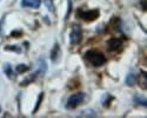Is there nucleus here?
Returning <instances> with one entry per match:
<instances>
[{"label":"nucleus","instance_id":"obj_7","mask_svg":"<svg viewBox=\"0 0 147 118\" xmlns=\"http://www.w3.org/2000/svg\"><path fill=\"white\" fill-rule=\"evenodd\" d=\"M41 0H21V5L25 7H32V8H38L40 6Z\"/></svg>","mask_w":147,"mask_h":118},{"label":"nucleus","instance_id":"obj_19","mask_svg":"<svg viewBox=\"0 0 147 118\" xmlns=\"http://www.w3.org/2000/svg\"><path fill=\"white\" fill-rule=\"evenodd\" d=\"M21 31H14V32H12V37H20L21 35Z\"/></svg>","mask_w":147,"mask_h":118},{"label":"nucleus","instance_id":"obj_15","mask_svg":"<svg viewBox=\"0 0 147 118\" xmlns=\"http://www.w3.org/2000/svg\"><path fill=\"white\" fill-rule=\"evenodd\" d=\"M44 3L47 7L48 11H51V12H54V6H53V0H44Z\"/></svg>","mask_w":147,"mask_h":118},{"label":"nucleus","instance_id":"obj_20","mask_svg":"<svg viewBox=\"0 0 147 118\" xmlns=\"http://www.w3.org/2000/svg\"><path fill=\"white\" fill-rule=\"evenodd\" d=\"M0 110H1V108H0Z\"/></svg>","mask_w":147,"mask_h":118},{"label":"nucleus","instance_id":"obj_14","mask_svg":"<svg viewBox=\"0 0 147 118\" xmlns=\"http://www.w3.org/2000/svg\"><path fill=\"white\" fill-rule=\"evenodd\" d=\"M140 84H141V87H145L146 89V72L141 71L140 72Z\"/></svg>","mask_w":147,"mask_h":118},{"label":"nucleus","instance_id":"obj_9","mask_svg":"<svg viewBox=\"0 0 147 118\" xmlns=\"http://www.w3.org/2000/svg\"><path fill=\"white\" fill-rule=\"evenodd\" d=\"M136 81H137V77H136V75L134 73H128L127 76H126V79H125V83H126V85H128V86H133L134 84H136Z\"/></svg>","mask_w":147,"mask_h":118},{"label":"nucleus","instance_id":"obj_5","mask_svg":"<svg viewBox=\"0 0 147 118\" xmlns=\"http://www.w3.org/2000/svg\"><path fill=\"white\" fill-rule=\"evenodd\" d=\"M122 46V40L119 38H111L107 41V49L109 51H118Z\"/></svg>","mask_w":147,"mask_h":118},{"label":"nucleus","instance_id":"obj_6","mask_svg":"<svg viewBox=\"0 0 147 118\" xmlns=\"http://www.w3.org/2000/svg\"><path fill=\"white\" fill-rule=\"evenodd\" d=\"M46 71H47V63L44 58H41L39 63H38V67H36V72L35 75H38L40 77H44L46 75Z\"/></svg>","mask_w":147,"mask_h":118},{"label":"nucleus","instance_id":"obj_18","mask_svg":"<svg viewBox=\"0 0 147 118\" xmlns=\"http://www.w3.org/2000/svg\"><path fill=\"white\" fill-rule=\"evenodd\" d=\"M68 1V8H67V13H66V19L68 18V16L71 14V11H72V1L71 0H67Z\"/></svg>","mask_w":147,"mask_h":118},{"label":"nucleus","instance_id":"obj_17","mask_svg":"<svg viewBox=\"0 0 147 118\" xmlns=\"http://www.w3.org/2000/svg\"><path fill=\"white\" fill-rule=\"evenodd\" d=\"M5 50H11V51H17V52H20L21 50H20V47H18V46H6L5 47Z\"/></svg>","mask_w":147,"mask_h":118},{"label":"nucleus","instance_id":"obj_3","mask_svg":"<svg viewBox=\"0 0 147 118\" xmlns=\"http://www.w3.org/2000/svg\"><path fill=\"white\" fill-rule=\"evenodd\" d=\"M82 39V30L79 24H73L72 28H71V33H69V40L72 45H78L80 44Z\"/></svg>","mask_w":147,"mask_h":118},{"label":"nucleus","instance_id":"obj_13","mask_svg":"<svg viewBox=\"0 0 147 118\" xmlns=\"http://www.w3.org/2000/svg\"><path fill=\"white\" fill-rule=\"evenodd\" d=\"M3 70H4V72H5V75L8 77V78H11L12 77V67H11V65L9 64H4V67H3Z\"/></svg>","mask_w":147,"mask_h":118},{"label":"nucleus","instance_id":"obj_16","mask_svg":"<svg viewBox=\"0 0 147 118\" xmlns=\"http://www.w3.org/2000/svg\"><path fill=\"white\" fill-rule=\"evenodd\" d=\"M42 97H44V93H40V94H39V98H38V103H36V105H35V108H34L33 113H35L36 111H38V109H39V105H40V103H41V100H42Z\"/></svg>","mask_w":147,"mask_h":118},{"label":"nucleus","instance_id":"obj_4","mask_svg":"<svg viewBox=\"0 0 147 118\" xmlns=\"http://www.w3.org/2000/svg\"><path fill=\"white\" fill-rule=\"evenodd\" d=\"M78 14L85 20V21H93L99 17V9H90V11H78Z\"/></svg>","mask_w":147,"mask_h":118},{"label":"nucleus","instance_id":"obj_11","mask_svg":"<svg viewBox=\"0 0 147 118\" xmlns=\"http://www.w3.org/2000/svg\"><path fill=\"white\" fill-rule=\"evenodd\" d=\"M134 103L139 104V105H142V106H146L147 105L146 98L145 97H141V96H136V97H134Z\"/></svg>","mask_w":147,"mask_h":118},{"label":"nucleus","instance_id":"obj_10","mask_svg":"<svg viewBox=\"0 0 147 118\" xmlns=\"http://www.w3.org/2000/svg\"><path fill=\"white\" fill-rule=\"evenodd\" d=\"M113 99H114V98H113V96H111L109 93H105L104 96L101 97V104H102L104 106H108V105H109V103H111Z\"/></svg>","mask_w":147,"mask_h":118},{"label":"nucleus","instance_id":"obj_1","mask_svg":"<svg viewBox=\"0 0 147 118\" xmlns=\"http://www.w3.org/2000/svg\"><path fill=\"white\" fill-rule=\"evenodd\" d=\"M84 58L86 59L87 62H90L93 66L95 67H100L106 63V57L104 53L99 52V51H95V50H90L85 53Z\"/></svg>","mask_w":147,"mask_h":118},{"label":"nucleus","instance_id":"obj_2","mask_svg":"<svg viewBox=\"0 0 147 118\" xmlns=\"http://www.w3.org/2000/svg\"><path fill=\"white\" fill-rule=\"evenodd\" d=\"M85 98H86V94L84 92H78V93H74L67 99V103H66V108L67 109H76L77 106H79L80 104L84 103Z\"/></svg>","mask_w":147,"mask_h":118},{"label":"nucleus","instance_id":"obj_12","mask_svg":"<svg viewBox=\"0 0 147 118\" xmlns=\"http://www.w3.org/2000/svg\"><path fill=\"white\" fill-rule=\"evenodd\" d=\"M16 71L18 73H24V72H26V71H28V66L25 65V64H19L16 67Z\"/></svg>","mask_w":147,"mask_h":118},{"label":"nucleus","instance_id":"obj_8","mask_svg":"<svg viewBox=\"0 0 147 118\" xmlns=\"http://www.w3.org/2000/svg\"><path fill=\"white\" fill-rule=\"evenodd\" d=\"M59 56H60V47H59L58 43H55L54 47H53L52 51H51V59H52L53 63H57V62H58Z\"/></svg>","mask_w":147,"mask_h":118}]
</instances>
